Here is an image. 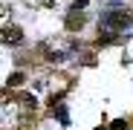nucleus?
Segmentation results:
<instances>
[{
  "mask_svg": "<svg viewBox=\"0 0 133 130\" xmlns=\"http://www.w3.org/2000/svg\"><path fill=\"white\" fill-rule=\"evenodd\" d=\"M127 124H130V127H133V119H130V121H127Z\"/></svg>",
  "mask_w": 133,
  "mask_h": 130,
  "instance_id": "0eeeda50",
  "label": "nucleus"
},
{
  "mask_svg": "<svg viewBox=\"0 0 133 130\" xmlns=\"http://www.w3.org/2000/svg\"><path fill=\"white\" fill-rule=\"evenodd\" d=\"M20 40H23V32H20L17 26H6V29H0V43H6V46H17Z\"/></svg>",
  "mask_w": 133,
  "mask_h": 130,
  "instance_id": "f03ea898",
  "label": "nucleus"
},
{
  "mask_svg": "<svg viewBox=\"0 0 133 130\" xmlns=\"http://www.w3.org/2000/svg\"><path fill=\"white\" fill-rule=\"evenodd\" d=\"M87 23V17L81 15V12H70V15H66V29H70V32H75V29H81Z\"/></svg>",
  "mask_w": 133,
  "mask_h": 130,
  "instance_id": "7ed1b4c3",
  "label": "nucleus"
},
{
  "mask_svg": "<svg viewBox=\"0 0 133 130\" xmlns=\"http://www.w3.org/2000/svg\"><path fill=\"white\" fill-rule=\"evenodd\" d=\"M6 12H9V6H3V3H0V17H3Z\"/></svg>",
  "mask_w": 133,
  "mask_h": 130,
  "instance_id": "39448f33",
  "label": "nucleus"
},
{
  "mask_svg": "<svg viewBox=\"0 0 133 130\" xmlns=\"http://www.w3.org/2000/svg\"><path fill=\"white\" fill-rule=\"evenodd\" d=\"M9 84H12V87H17V84H23V72H15V75L9 78Z\"/></svg>",
  "mask_w": 133,
  "mask_h": 130,
  "instance_id": "20e7f679",
  "label": "nucleus"
},
{
  "mask_svg": "<svg viewBox=\"0 0 133 130\" xmlns=\"http://www.w3.org/2000/svg\"><path fill=\"white\" fill-rule=\"evenodd\" d=\"M104 23H107L110 29H124V26L133 23V17H130V12H113V15H107Z\"/></svg>",
  "mask_w": 133,
  "mask_h": 130,
  "instance_id": "f257e3e1",
  "label": "nucleus"
},
{
  "mask_svg": "<svg viewBox=\"0 0 133 130\" xmlns=\"http://www.w3.org/2000/svg\"><path fill=\"white\" fill-rule=\"evenodd\" d=\"M58 3V0H43V6H55Z\"/></svg>",
  "mask_w": 133,
  "mask_h": 130,
  "instance_id": "423d86ee",
  "label": "nucleus"
}]
</instances>
